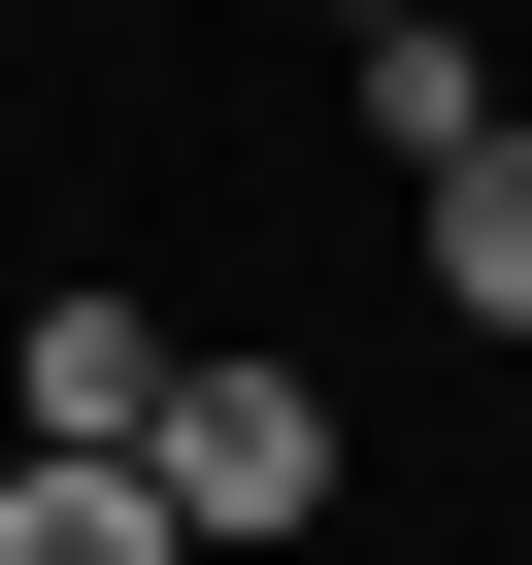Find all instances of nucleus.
<instances>
[{"label": "nucleus", "instance_id": "nucleus-5", "mask_svg": "<svg viewBox=\"0 0 532 565\" xmlns=\"http://www.w3.org/2000/svg\"><path fill=\"white\" fill-rule=\"evenodd\" d=\"M34 433H167V333L134 300H34Z\"/></svg>", "mask_w": 532, "mask_h": 565}, {"label": "nucleus", "instance_id": "nucleus-2", "mask_svg": "<svg viewBox=\"0 0 532 565\" xmlns=\"http://www.w3.org/2000/svg\"><path fill=\"white\" fill-rule=\"evenodd\" d=\"M0 565H200V499L134 433H0Z\"/></svg>", "mask_w": 532, "mask_h": 565}, {"label": "nucleus", "instance_id": "nucleus-6", "mask_svg": "<svg viewBox=\"0 0 532 565\" xmlns=\"http://www.w3.org/2000/svg\"><path fill=\"white\" fill-rule=\"evenodd\" d=\"M333 34H400V0H333Z\"/></svg>", "mask_w": 532, "mask_h": 565}, {"label": "nucleus", "instance_id": "nucleus-1", "mask_svg": "<svg viewBox=\"0 0 532 565\" xmlns=\"http://www.w3.org/2000/svg\"><path fill=\"white\" fill-rule=\"evenodd\" d=\"M134 466H167L200 532H300V499H333V399H300V366H167V433H134Z\"/></svg>", "mask_w": 532, "mask_h": 565}, {"label": "nucleus", "instance_id": "nucleus-4", "mask_svg": "<svg viewBox=\"0 0 532 565\" xmlns=\"http://www.w3.org/2000/svg\"><path fill=\"white\" fill-rule=\"evenodd\" d=\"M366 134H400V200L499 134V34H466V0H400V34H366Z\"/></svg>", "mask_w": 532, "mask_h": 565}, {"label": "nucleus", "instance_id": "nucleus-3", "mask_svg": "<svg viewBox=\"0 0 532 565\" xmlns=\"http://www.w3.org/2000/svg\"><path fill=\"white\" fill-rule=\"evenodd\" d=\"M433 300H466V333H532V100L433 167Z\"/></svg>", "mask_w": 532, "mask_h": 565}]
</instances>
